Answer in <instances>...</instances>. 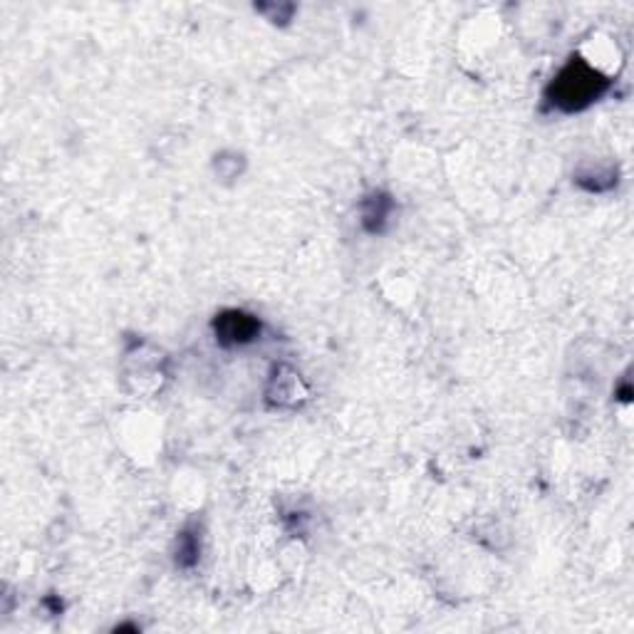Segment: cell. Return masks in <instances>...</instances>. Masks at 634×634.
I'll use <instances>...</instances> for the list:
<instances>
[{"instance_id": "obj_1", "label": "cell", "mask_w": 634, "mask_h": 634, "mask_svg": "<svg viewBox=\"0 0 634 634\" xmlns=\"http://www.w3.org/2000/svg\"><path fill=\"white\" fill-rule=\"evenodd\" d=\"M607 79L595 73L585 62L573 60L550 85V100L560 110H583L605 92Z\"/></svg>"}, {"instance_id": "obj_2", "label": "cell", "mask_w": 634, "mask_h": 634, "mask_svg": "<svg viewBox=\"0 0 634 634\" xmlns=\"http://www.w3.org/2000/svg\"><path fill=\"white\" fill-rule=\"evenodd\" d=\"M216 333L221 337V343L226 345L248 343V339L256 337L258 323L251 315H246V312H226V315L219 318Z\"/></svg>"}]
</instances>
